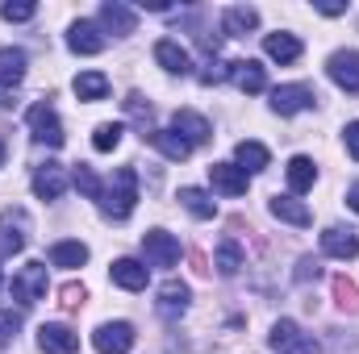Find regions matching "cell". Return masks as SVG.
<instances>
[{"label": "cell", "instance_id": "cell-43", "mask_svg": "<svg viewBox=\"0 0 359 354\" xmlns=\"http://www.w3.org/2000/svg\"><path fill=\"white\" fill-rule=\"evenodd\" d=\"M347 204L359 213V183H351V187H347Z\"/></svg>", "mask_w": 359, "mask_h": 354}, {"label": "cell", "instance_id": "cell-14", "mask_svg": "<svg viewBox=\"0 0 359 354\" xmlns=\"http://www.w3.org/2000/svg\"><path fill=\"white\" fill-rule=\"evenodd\" d=\"M100 25H104L109 34L126 38V34L138 29V13H134L130 4H121V0H104V4H100Z\"/></svg>", "mask_w": 359, "mask_h": 354}, {"label": "cell", "instance_id": "cell-25", "mask_svg": "<svg viewBox=\"0 0 359 354\" xmlns=\"http://www.w3.org/2000/svg\"><path fill=\"white\" fill-rule=\"evenodd\" d=\"M264 50H268V59H276V63H297L301 59V38L297 34H268L264 38Z\"/></svg>", "mask_w": 359, "mask_h": 354}, {"label": "cell", "instance_id": "cell-3", "mask_svg": "<svg viewBox=\"0 0 359 354\" xmlns=\"http://www.w3.org/2000/svg\"><path fill=\"white\" fill-rule=\"evenodd\" d=\"M46 288H50V279H46V263H25L17 275H13V300H17L21 309L46 300Z\"/></svg>", "mask_w": 359, "mask_h": 354}, {"label": "cell", "instance_id": "cell-23", "mask_svg": "<svg viewBox=\"0 0 359 354\" xmlns=\"http://www.w3.org/2000/svg\"><path fill=\"white\" fill-rule=\"evenodd\" d=\"M63 187H67L63 167L46 163V167H38V171H34V196H38V200H59V196H63Z\"/></svg>", "mask_w": 359, "mask_h": 354}, {"label": "cell", "instance_id": "cell-35", "mask_svg": "<svg viewBox=\"0 0 359 354\" xmlns=\"http://www.w3.org/2000/svg\"><path fill=\"white\" fill-rule=\"evenodd\" d=\"M72 183H76V187H80L88 200H100V187H104V183L96 179V171H92V167H84V163H80V167L72 171Z\"/></svg>", "mask_w": 359, "mask_h": 354}, {"label": "cell", "instance_id": "cell-34", "mask_svg": "<svg viewBox=\"0 0 359 354\" xmlns=\"http://www.w3.org/2000/svg\"><path fill=\"white\" fill-rule=\"evenodd\" d=\"M334 300H339V309L359 313V288L347 279V275H334Z\"/></svg>", "mask_w": 359, "mask_h": 354}, {"label": "cell", "instance_id": "cell-36", "mask_svg": "<svg viewBox=\"0 0 359 354\" xmlns=\"http://www.w3.org/2000/svg\"><path fill=\"white\" fill-rule=\"evenodd\" d=\"M34 13H38V4H34V0H17V4L8 0V4L0 8V17H4V21H29Z\"/></svg>", "mask_w": 359, "mask_h": 354}, {"label": "cell", "instance_id": "cell-21", "mask_svg": "<svg viewBox=\"0 0 359 354\" xmlns=\"http://www.w3.org/2000/svg\"><path fill=\"white\" fill-rule=\"evenodd\" d=\"M147 142H151L163 159H172V163H184V159L192 155V146L180 138L176 129H151V134H147Z\"/></svg>", "mask_w": 359, "mask_h": 354}, {"label": "cell", "instance_id": "cell-18", "mask_svg": "<svg viewBox=\"0 0 359 354\" xmlns=\"http://www.w3.org/2000/svg\"><path fill=\"white\" fill-rule=\"evenodd\" d=\"M109 275H113V283L126 288V292H142L147 279H151V271L138 263V259H117V263L109 267Z\"/></svg>", "mask_w": 359, "mask_h": 354}, {"label": "cell", "instance_id": "cell-1", "mask_svg": "<svg viewBox=\"0 0 359 354\" xmlns=\"http://www.w3.org/2000/svg\"><path fill=\"white\" fill-rule=\"evenodd\" d=\"M134 204H138V176H134V167H117L113 179L100 187V213L109 221H126L134 213Z\"/></svg>", "mask_w": 359, "mask_h": 354}, {"label": "cell", "instance_id": "cell-22", "mask_svg": "<svg viewBox=\"0 0 359 354\" xmlns=\"http://www.w3.org/2000/svg\"><path fill=\"white\" fill-rule=\"evenodd\" d=\"M284 176H288L292 196H301V192H309V187L318 183V167H313V159H309V155H292V159H288V167H284Z\"/></svg>", "mask_w": 359, "mask_h": 354}, {"label": "cell", "instance_id": "cell-8", "mask_svg": "<svg viewBox=\"0 0 359 354\" xmlns=\"http://www.w3.org/2000/svg\"><path fill=\"white\" fill-rule=\"evenodd\" d=\"M142 255L151 267H176L180 263V242L168 229H147L142 234Z\"/></svg>", "mask_w": 359, "mask_h": 354}, {"label": "cell", "instance_id": "cell-31", "mask_svg": "<svg viewBox=\"0 0 359 354\" xmlns=\"http://www.w3.org/2000/svg\"><path fill=\"white\" fill-rule=\"evenodd\" d=\"M243 271V250H238V242L234 238H226L222 246H217V275H238Z\"/></svg>", "mask_w": 359, "mask_h": 354}, {"label": "cell", "instance_id": "cell-7", "mask_svg": "<svg viewBox=\"0 0 359 354\" xmlns=\"http://www.w3.org/2000/svg\"><path fill=\"white\" fill-rule=\"evenodd\" d=\"M92 346H96V354H130V346H134V325L130 321H104L92 334Z\"/></svg>", "mask_w": 359, "mask_h": 354}, {"label": "cell", "instance_id": "cell-32", "mask_svg": "<svg viewBox=\"0 0 359 354\" xmlns=\"http://www.w3.org/2000/svg\"><path fill=\"white\" fill-rule=\"evenodd\" d=\"M121 134H126V125H117V121H104V125H96V134H92V146H96L100 155H109V150H117V146H121Z\"/></svg>", "mask_w": 359, "mask_h": 354}, {"label": "cell", "instance_id": "cell-40", "mask_svg": "<svg viewBox=\"0 0 359 354\" xmlns=\"http://www.w3.org/2000/svg\"><path fill=\"white\" fill-rule=\"evenodd\" d=\"M343 142H347V155L359 163V121H351V125L343 129Z\"/></svg>", "mask_w": 359, "mask_h": 354}, {"label": "cell", "instance_id": "cell-10", "mask_svg": "<svg viewBox=\"0 0 359 354\" xmlns=\"http://www.w3.org/2000/svg\"><path fill=\"white\" fill-rule=\"evenodd\" d=\"M38 346H42V354H76L80 351V334L59 325V321H50V325L38 330Z\"/></svg>", "mask_w": 359, "mask_h": 354}, {"label": "cell", "instance_id": "cell-45", "mask_svg": "<svg viewBox=\"0 0 359 354\" xmlns=\"http://www.w3.org/2000/svg\"><path fill=\"white\" fill-rule=\"evenodd\" d=\"M0 288H4V275H0Z\"/></svg>", "mask_w": 359, "mask_h": 354}, {"label": "cell", "instance_id": "cell-38", "mask_svg": "<svg viewBox=\"0 0 359 354\" xmlns=\"http://www.w3.org/2000/svg\"><path fill=\"white\" fill-rule=\"evenodd\" d=\"M21 330V313L17 309H0V342H8Z\"/></svg>", "mask_w": 359, "mask_h": 354}, {"label": "cell", "instance_id": "cell-42", "mask_svg": "<svg viewBox=\"0 0 359 354\" xmlns=\"http://www.w3.org/2000/svg\"><path fill=\"white\" fill-rule=\"evenodd\" d=\"M326 17H339V13H347V4H334V0H326V4H318Z\"/></svg>", "mask_w": 359, "mask_h": 354}, {"label": "cell", "instance_id": "cell-29", "mask_svg": "<svg viewBox=\"0 0 359 354\" xmlns=\"http://www.w3.org/2000/svg\"><path fill=\"white\" fill-rule=\"evenodd\" d=\"M50 263L76 271V267L88 263V246H84V242H55V246H50Z\"/></svg>", "mask_w": 359, "mask_h": 354}, {"label": "cell", "instance_id": "cell-37", "mask_svg": "<svg viewBox=\"0 0 359 354\" xmlns=\"http://www.w3.org/2000/svg\"><path fill=\"white\" fill-rule=\"evenodd\" d=\"M222 80H230V63H217V59H209L205 63V71H201V84H222Z\"/></svg>", "mask_w": 359, "mask_h": 354}, {"label": "cell", "instance_id": "cell-2", "mask_svg": "<svg viewBox=\"0 0 359 354\" xmlns=\"http://www.w3.org/2000/svg\"><path fill=\"white\" fill-rule=\"evenodd\" d=\"M268 346L276 354H322V342H318L313 334H305V330H301L297 321H288V317H280V321L271 325Z\"/></svg>", "mask_w": 359, "mask_h": 354}, {"label": "cell", "instance_id": "cell-6", "mask_svg": "<svg viewBox=\"0 0 359 354\" xmlns=\"http://www.w3.org/2000/svg\"><path fill=\"white\" fill-rule=\"evenodd\" d=\"M271 113H280V117H292V113H305V108H313L318 104V96L309 84H280V88H271Z\"/></svg>", "mask_w": 359, "mask_h": 354}, {"label": "cell", "instance_id": "cell-44", "mask_svg": "<svg viewBox=\"0 0 359 354\" xmlns=\"http://www.w3.org/2000/svg\"><path fill=\"white\" fill-rule=\"evenodd\" d=\"M0 167H4V146H0Z\"/></svg>", "mask_w": 359, "mask_h": 354}, {"label": "cell", "instance_id": "cell-33", "mask_svg": "<svg viewBox=\"0 0 359 354\" xmlns=\"http://www.w3.org/2000/svg\"><path fill=\"white\" fill-rule=\"evenodd\" d=\"M126 113H130V117H134V121L142 125V138H147V125L155 121V108H151V104L142 100V92H130V96H126Z\"/></svg>", "mask_w": 359, "mask_h": 354}, {"label": "cell", "instance_id": "cell-5", "mask_svg": "<svg viewBox=\"0 0 359 354\" xmlns=\"http://www.w3.org/2000/svg\"><path fill=\"white\" fill-rule=\"evenodd\" d=\"M29 242V217L25 208H4L0 213V255H21Z\"/></svg>", "mask_w": 359, "mask_h": 354}, {"label": "cell", "instance_id": "cell-39", "mask_svg": "<svg viewBox=\"0 0 359 354\" xmlns=\"http://www.w3.org/2000/svg\"><path fill=\"white\" fill-rule=\"evenodd\" d=\"M318 275H322L318 259H309V255H305V259L297 263V275H292V279H297V283H309V279H318Z\"/></svg>", "mask_w": 359, "mask_h": 354}, {"label": "cell", "instance_id": "cell-16", "mask_svg": "<svg viewBox=\"0 0 359 354\" xmlns=\"http://www.w3.org/2000/svg\"><path fill=\"white\" fill-rule=\"evenodd\" d=\"M155 63L163 71H172V76H188L192 71V59H188V50L180 46L176 38H159L155 42Z\"/></svg>", "mask_w": 359, "mask_h": 354}, {"label": "cell", "instance_id": "cell-15", "mask_svg": "<svg viewBox=\"0 0 359 354\" xmlns=\"http://www.w3.org/2000/svg\"><path fill=\"white\" fill-rule=\"evenodd\" d=\"M67 46H72L76 55H100V50H104V34H100L96 21H72Z\"/></svg>", "mask_w": 359, "mask_h": 354}, {"label": "cell", "instance_id": "cell-4", "mask_svg": "<svg viewBox=\"0 0 359 354\" xmlns=\"http://www.w3.org/2000/svg\"><path fill=\"white\" fill-rule=\"evenodd\" d=\"M25 121H29V129H34V142H42V146H63V121H59V113L50 108V104H29V113H25Z\"/></svg>", "mask_w": 359, "mask_h": 354}, {"label": "cell", "instance_id": "cell-11", "mask_svg": "<svg viewBox=\"0 0 359 354\" xmlns=\"http://www.w3.org/2000/svg\"><path fill=\"white\" fill-rule=\"evenodd\" d=\"M188 300H192L188 283L168 279V283L159 288V300H155V309H159V317H163V321H176V317H184V313H188Z\"/></svg>", "mask_w": 359, "mask_h": 354}, {"label": "cell", "instance_id": "cell-30", "mask_svg": "<svg viewBox=\"0 0 359 354\" xmlns=\"http://www.w3.org/2000/svg\"><path fill=\"white\" fill-rule=\"evenodd\" d=\"M76 96L80 100H104L109 96V80L100 71H80L76 76Z\"/></svg>", "mask_w": 359, "mask_h": 354}, {"label": "cell", "instance_id": "cell-28", "mask_svg": "<svg viewBox=\"0 0 359 354\" xmlns=\"http://www.w3.org/2000/svg\"><path fill=\"white\" fill-rule=\"evenodd\" d=\"M25 80V50L4 46L0 50V88H17Z\"/></svg>", "mask_w": 359, "mask_h": 354}, {"label": "cell", "instance_id": "cell-41", "mask_svg": "<svg viewBox=\"0 0 359 354\" xmlns=\"http://www.w3.org/2000/svg\"><path fill=\"white\" fill-rule=\"evenodd\" d=\"M59 296H63V304H67V309H76V304H84V288H80V283H67V288H63Z\"/></svg>", "mask_w": 359, "mask_h": 354}, {"label": "cell", "instance_id": "cell-12", "mask_svg": "<svg viewBox=\"0 0 359 354\" xmlns=\"http://www.w3.org/2000/svg\"><path fill=\"white\" fill-rule=\"evenodd\" d=\"M322 255L326 259H355L359 255V238L355 229H343V225H330V229H322Z\"/></svg>", "mask_w": 359, "mask_h": 354}, {"label": "cell", "instance_id": "cell-20", "mask_svg": "<svg viewBox=\"0 0 359 354\" xmlns=\"http://www.w3.org/2000/svg\"><path fill=\"white\" fill-rule=\"evenodd\" d=\"M209 183H213L222 196H243V192H247V171H238L234 163H213V167H209Z\"/></svg>", "mask_w": 359, "mask_h": 354}, {"label": "cell", "instance_id": "cell-24", "mask_svg": "<svg viewBox=\"0 0 359 354\" xmlns=\"http://www.w3.org/2000/svg\"><path fill=\"white\" fill-rule=\"evenodd\" d=\"M222 25H226L230 38H243V34H251V29L259 25V8H251V4H230L226 17H222Z\"/></svg>", "mask_w": 359, "mask_h": 354}, {"label": "cell", "instance_id": "cell-17", "mask_svg": "<svg viewBox=\"0 0 359 354\" xmlns=\"http://www.w3.org/2000/svg\"><path fill=\"white\" fill-rule=\"evenodd\" d=\"M230 80L238 92H264L268 88V71L255 63V59H234L230 63Z\"/></svg>", "mask_w": 359, "mask_h": 354}, {"label": "cell", "instance_id": "cell-19", "mask_svg": "<svg viewBox=\"0 0 359 354\" xmlns=\"http://www.w3.org/2000/svg\"><path fill=\"white\" fill-rule=\"evenodd\" d=\"M268 208H271V217H276V221H288V225H309V221H313L309 204H305V200H297V196H271Z\"/></svg>", "mask_w": 359, "mask_h": 354}, {"label": "cell", "instance_id": "cell-27", "mask_svg": "<svg viewBox=\"0 0 359 354\" xmlns=\"http://www.w3.org/2000/svg\"><path fill=\"white\" fill-rule=\"evenodd\" d=\"M180 204H184L196 221H213V217H217L213 196H209V192H201V187H180Z\"/></svg>", "mask_w": 359, "mask_h": 354}, {"label": "cell", "instance_id": "cell-26", "mask_svg": "<svg viewBox=\"0 0 359 354\" xmlns=\"http://www.w3.org/2000/svg\"><path fill=\"white\" fill-rule=\"evenodd\" d=\"M268 163H271V155L264 142H238L234 146V167L238 171H264Z\"/></svg>", "mask_w": 359, "mask_h": 354}, {"label": "cell", "instance_id": "cell-9", "mask_svg": "<svg viewBox=\"0 0 359 354\" xmlns=\"http://www.w3.org/2000/svg\"><path fill=\"white\" fill-rule=\"evenodd\" d=\"M326 76L343 92H359V50H339L326 63Z\"/></svg>", "mask_w": 359, "mask_h": 354}, {"label": "cell", "instance_id": "cell-13", "mask_svg": "<svg viewBox=\"0 0 359 354\" xmlns=\"http://www.w3.org/2000/svg\"><path fill=\"white\" fill-rule=\"evenodd\" d=\"M172 129H176L188 146H205V142L213 138V125H209L201 113H192V108H180L176 117H172Z\"/></svg>", "mask_w": 359, "mask_h": 354}]
</instances>
